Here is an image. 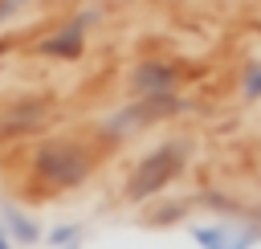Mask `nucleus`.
Returning <instances> with one entry per match:
<instances>
[{
  "instance_id": "1",
  "label": "nucleus",
  "mask_w": 261,
  "mask_h": 249,
  "mask_svg": "<svg viewBox=\"0 0 261 249\" xmlns=\"http://www.w3.org/2000/svg\"><path fill=\"white\" fill-rule=\"evenodd\" d=\"M98 159H102V151L94 147L90 135H45L29 147L24 167L41 192L57 196V192L86 188L90 176L98 171Z\"/></svg>"
},
{
  "instance_id": "2",
  "label": "nucleus",
  "mask_w": 261,
  "mask_h": 249,
  "mask_svg": "<svg viewBox=\"0 0 261 249\" xmlns=\"http://www.w3.org/2000/svg\"><path fill=\"white\" fill-rule=\"evenodd\" d=\"M192 110H196V98H188L184 90H163V94L122 98L114 110H106V114L90 127V139H94V147L106 155V151L126 147V143L139 139L143 131L163 127V122H175V118H184V114H192Z\"/></svg>"
},
{
  "instance_id": "3",
  "label": "nucleus",
  "mask_w": 261,
  "mask_h": 249,
  "mask_svg": "<svg viewBox=\"0 0 261 249\" xmlns=\"http://www.w3.org/2000/svg\"><path fill=\"white\" fill-rule=\"evenodd\" d=\"M192 155H196V143H192L188 135H167V139H159L155 147H147V151L130 163V171H126V180H122V188H118L122 204H135V208H139V204L163 196V192L192 167Z\"/></svg>"
},
{
  "instance_id": "4",
  "label": "nucleus",
  "mask_w": 261,
  "mask_h": 249,
  "mask_svg": "<svg viewBox=\"0 0 261 249\" xmlns=\"http://www.w3.org/2000/svg\"><path fill=\"white\" fill-rule=\"evenodd\" d=\"M102 20H106V8H102V4H82V8H73L65 20H57L53 29H45L29 49H33V57L73 65V61L86 57V49H90V33H94Z\"/></svg>"
},
{
  "instance_id": "5",
  "label": "nucleus",
  "mask_w": 261,
  "mask_h": 249,
  "mask_svg": "<svg viewBox=\"0 0 261 249\" xmlns=\"http://www.w3.org/2000/svg\"><path fill=\"white\" fill-rule=\"evenodd\" d=\"M53 118H57V98L53 94H16L0 106V143L33 139V135L49 131Z\"/></svg>"
},
{
  "instance_id": "6",
  "label": "nucleus",
  "mask_w": 261,
  "mask_h": 249,
  "mask_svg": "<svg viewBox=\"0 0 261 249\" xmlns=\"http://www.w3.org/2000/svg\"><path fill=\"white\" fill-rule=\"evenodd\" d=\"M188 78H192L188 61H179V57H171V53H151V57L130 61V69H126V78H122V90H126V98H143V94L184 90Z\"/></svg>"
},
{
  "instance_id": "7",
  "label": "nucleus",
  "mask_w": 261,
  "mask_h": 249,
  "mask_svg": "<svg viewBox=\"0 0 261 249\" xmlns=\"http://www.w3.org/2000/svg\"><path fill=\"white\" fill-rule=\"evenodd\" d=\"M188 237L196 249H257L261 245V216L257 220H192Z\"/></svg>"
},
{
  "instance_id": "8",
  "label": "nucleus",
  "mask_w": 261,
  "mask_h": 249,
  "mask_svg": "<svg viewBox=\"0 0 261 249\" xmlns=\"http://www.w3.org/2000/svg\"><path fill=\"white\" fill-rule=\"evenodd\" d=\"M0 220H4V229H8L16 249H37L45 241V225L37 220V212L16 204V200H0Z\"/></svg>"
},
{
  "instance_id": "9",
  "label": "nucleus",
  "mask_w": 261,
  "mask_h": 249,
  "mask_svg": "<svg viewBox=\"0 0 261 249\" xmlns=\"http://www.w3.org/2000/svg\"><path fill=\"white\" fill-rule=\"evenodd\" d=\"M196 204L208 208V212H216V216H228V220H257V216H261L257 208L232 200V196L220 192V188H200V192H196Z\"/></svg>"
},
{
  "instance_id": "10",
  "label": "nucleus",
  "mask_w": 261,
  "mask_h": 249,
  "mask_svg": "<svg viewBox=\"0 0 261 249\" xmlns=\"http://www.w3.org/2000/svg\"><path fill=\"white\" fill-rule=\"evenodd\" d=\"M147 204H155V208H147L143 212V220L147 225H179V220H188V212L196 208V192H192V200H167V196H155V200H147Z\"/></svg>"
},
{
  "instance_id": "11",
  "label": "nucleus",
  "mask_w": 261,
  "mask_h": 249,
  "mask_svg": "<svg viewBox=\"0 0 261 249\" xmlns=\"http://www.w3.org/2000/svg\"><path fill=\"white\" fill-rule=\"evenodd\" d=\"M45 249H82L86 245V229L77 220H61V225H49L45 229Z\"/></svg>"
},
{
  "instance_id": "12",
  "label": "nucleus",
  "mask_w": 261,
  "mask_h": 249,
  "mask_svg": "<svg viewBox=\"0 0 261 249\" xmlns=\"http://www.w3.org/2000/svg\"><path fill=\"white\" fill-rule=\"evenodd\" d=\"M237 94L241 102H261V57H249L237 73Z\"/></svg>"
},
{
  "instance_id": "13",
  "label": "nucleus",
  "mask_w": 261,
  "mask_h": 249,
  "mask_svg": "<svg viewBox=\"0 0 261 249\" xmlns=\"http://www.w3.org/2000/svg\"><path fill=\"white\" fill-rule=\"evenodd\" d=\"M37 0H0V29H8L12 20H20Z\"/></svg>"
},
{
  "instance_id": "14",
  "label": "nucleus",
  "mask_w": 261,
  "mask_h": 249,
  "mask_svg": "<svg viewBox=\"0 0 261 249\" xmlns=\"http://www.w3.org/2000/svg\"><path fill=\"white\" fill-rule=\"evenodd\" d=\"M8 53H12V37H8V33H0V61H4Z\"/></svg>"
},
{
  "instance_id": "15",
  "label": "nucleus",
  "mask_w": 261,
  "mask_h": 249,
  "mask_svg": "<svg viewBox=\"0 0 261 249\" xmlns=\"http://www.w3.org/2000/svg\"><path fill=\"white\" fill-rule=\"evenodd\" d=\"M0 249H16L12 237H8V229H4V220H0Z\"/></svg>"
},
{
  "instance_id": "16",
  "label": "nucleus",
  "mask_w": 261,
  "mask_h": 249,
  "mask_svg": "<svg viewBox=\"0 0 261 249\" xmlns=\"http://www.w3.org/2000/svg\"><path fill=\"white\" fill-rule=\"evenodd\" d=\"M0 69H4V61H0Z\"/></svg>"
}]
</instances>
